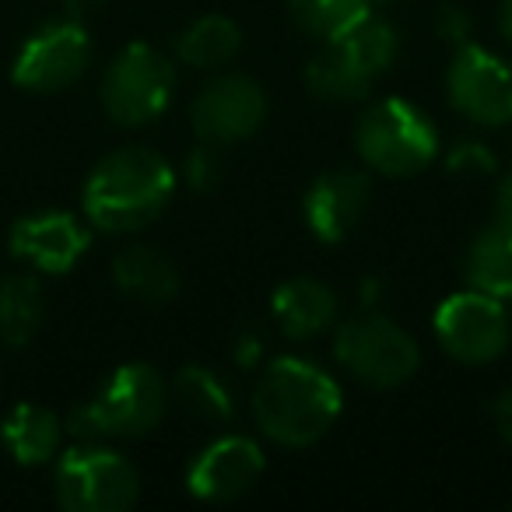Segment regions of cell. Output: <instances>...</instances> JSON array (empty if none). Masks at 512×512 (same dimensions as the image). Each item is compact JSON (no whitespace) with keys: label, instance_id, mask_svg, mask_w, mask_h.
<instances>
[{"label":"cell","instance_id":"1","mask_svg":"<svg viewBox=\"0 0 512 512\" xmlns=\"http://www.w3.org/2000/svg\"><path fill=\"white\" fill-rule=\"evenodd\" d=\"M253 418L278 446H313L341 418V386L306 358H281L256 383Z\"/></svg>","mask_w":512,"mask_h":512},{"label":"cell","instance_id":"2","mask_svg":"<svg viewBox=\"0 0 512 512\" xmlns=\"http://www.w3.org/2000/svg\"><path fill=\"white\" fill-rule=\"evenodd\" d=\"M176 172L151 148H120L92 169L85 183V214L102 232H137L165 211Z\"/></svg>","mask_w":512,"mask_h":512},{"label":"cell","instance_id":"3","mask_svg":"<svg viewBox=\"0 0 512 512\" xmlns=\"http://www.w3.org/2000/svg\"><path fill=\"white\" fill-rule=\"evenodd\" d=\"M165 404H169V390L151 365H120L88 404L74 407L67 418V432L81 442L134 439L162 421Z\"/></svg>","mask_w":512,"mask_h":512},{"label":"cell","instance_id":"4","mask_svg":"<svg viewBox=\"0 0 512 512\" xmlns=\"http://www.w3.org/2000/svg\"><path fill=\"white\" fill-rule=\"evenodd\" d=\"M400 39L390 22L365 15L344 36L330 39L320 57L309 60L306 88L323 102H358L369 95L376 78L397 60Z\"/></svg>","mask_w":512,"mask_h":512},{"label":"cell","instance_id":"5","mask_svg":"<svg viewBox=\"0 0 512 512\" xmlns=\"http://www.w3.org/2000/svg\"><path fill=\"white\" fill-rule=\"evenodd\" d=\"M355 148L372 172L414 176L425 165H432L435 151H439V134L414 102L379 99L358 120Z\"/></svg>","mask_w":512,"mask_h":512},{"label":"cell","instance_id":"6","mask_svg":"<svg viewBox=\"0 0 512 512\" xmlns=\"http://www.w3.org/2000/svg\"><path fill=\"white\" fill-rule=\"evenodd\" d=\"M334 355L358 383L379 386V390L407 383L421 365V351L414 337L379 313L351 316L337 330Z\"/></svg>","mask_w":512,"mask_h":512},{"label":"cell","instance_id":"7","mask_svg":"<svg viewBox=\"0 0 512 512\" xmlns=\"http://www.w3.org/2000/svg\"><path fill=\"white\" fill-rule=\"evenodd\" d=\"M141 477L127 456L102 446H78L57 463V502L67 512H123L137 502Z\"/></svg>","mask_w":512,"mask_h":512},{"label":"cell","instance_id":"8","mask_svg":"<svg viewBox=\"0 0 512 512\" xmlns=\"http://www.w3.org/2000/svg\"><path fill=\"white\" fill-rule=\"evenodd\" d=\"M176 92V67L155 46L134 43L109 64L102 78V106L123 127L151 123L169 109Z\"/></svg>","mask_w":512,"mask_h":512},{"label":"cell","instance_id":"9","mask_svg":"<svg viewBox=\"0 0 512 512\" xmlns=\"http://www.w3.org/2000/svg\"><path fill=\"white\" fill-rule=\"evenodd\" d=\"M509 316L502 299L484 292L449 295L435 313V337L442 351L463 365H488L509 348Z\"/></svg>","mask_w":512,"mask_h":512},{"label":"cell","instance_id":"10","mask_svg":"<svg viewBox=\"0 0 512 512\" xmlns=\"http://www.w3.org/2000/svg\"><path fill=\"white\" fill-rule=\"evenodd\" d=\"M446 92L456 113L481 127H505L512 120V71L477 43L456 46Z\"/></svg>","mask_w":512,"mask_h":512},{"label":"cell","instance_id":"11","mask_svg":"<svg viewBox=\"0 0 512 512\" xmlns=\"http://www.w3.org/2000/svg\"><path fill=\"white\" fill-rule=\"evenodd\" d=\"M92 64V39L78 18L50 22L18 50L15 85L29 92H60L74 85Z\"/></svg>","mask_w":512,"mask_h":512},{"label":"cell","instance_id":"12","mask_svg":"<svg viewBox=\"0 0 512 512\" xmlns=\"http://www.w3.org/2000/svg\"><path fill=\"white\" fill-rule=\"evenodd\" d=\"M264 113H267L264 88L256 85L253 78H246V74L214 78L211 85L200 88V95L190 106L193 134L200 141L221 144V148L256 134V127L264 123Z\"/></svg>","mask_w":512,"mask_h":512},{"label":"cell","instance_id":"13","mask_svg":"<svg viewBox=\"0 0 512 512\" xmlns=\"http://www.w3.org/2000/svg\"><path fill=\"white\" fill-rule=\"evenodd\" d=\"M264 474V453L253 439L242 435H221L207 449H200L190 463V491L204 502H232L253 491Z\"/></svg>","mask_w":512,"mask_h":512},{"label":"cell","instance_id":"14","mask_svg":"<svg viewBox=\"0 0 512 512\" xmlns=\"http://www.w3.org/2000/svg\"><path fill=\"white\" fill-rule=\"evenodd\" d=\"M92 235L74 214L39 211L15 221L11 228V253L29 260L32 267L46 274H67L81 260Z\"/></svg>","mask_w":512,"mask_h":512},{"label":"cell","instance_id":"15","mask_svg":"<svg viewBox=\"0 0 512 512\" xmlns=\"http://www.w3.org/2000/svg\"><path fill=\"white\" fill-rule=\"evenodd\" d=\"M372 179L358 169L323 172L306 193V225L320 242H341L365 218Z\"/></svg>","mask_w":512,"mask_h":512},{"label":"cell","instance_id":"16","mask_svg":"<svg viewBox=\"0 0 512 512\" xmlns=\"http://www.w3.org/2000/svg\"><path fill=\"white\" fill-rule=\"evenodd\" d=\"M274 320H278L281 334L292 341H309V337L323 334L337 316V299L323 281L316 278H295L274 292Z\"/></svg>","mask_w":512,"mask_h":512},{"label":"cell","instance_id":"17","mask_svg":"<svg viewBox=\"0 0 512 512\" xmlns=\"http://www.w3.org/2000/svg\"><path fill=\"white\" fill-rule=\"evenodd\" d=\"M113 281L123 295L148 306H162L179 295V271L162 249L130 246L113 260Z\"/></svg>","mask_w":512,"mask_h":512},{"label":"cell","instance_id":"18","mask_svg":"<svg viewBox=\"0 0 512 512\" xmlns=\"http://www.w3.org/2000/svg\"><path fill=\"white\" fill-rule=\"evenodd\" d=\"M463 274L474 292L495 295V299H512V225L498 221L488 225L467 249Z\"/></svg>","mask_w":512,"mask_h":512},{"label":"cell","instance_id":"19","mask_svg":"<svg viewBox=\"0 0 512 512\" xmlns=\"http://www.w3.org/2000/svg\"><path fill=\"white\" fill-rule=\"evenodd\" d=\"M0 439L8 446V453L25 467H39V463L53 460L60 446V418L39 404H18L8 414Z\"/></svg>","mask_w":512,"mask_h":512},{"label":"cell","instance_id":"20","mask_svg":"<svg viewBox=\"0 0 512 512\" xmlns=\"http://www.w3.org/2000/svg\"><path fill=\"white\" fill-rule=\"evenodd\" d=\"M242 32L232 18L207 15L197 18L183 36L176 39V53L183 64L197 67V71H214V67H225L228 60L239 53Z\"/></svg>","mask_w":512,"mask_h":512},{"label":"cell","instance_id":"21","mask_svg":"<svg viewBox=\"0 0 512 512\" xmlns=\"http://www.w3.org/2000/svg\"><path fill=\"white\" fill-rule=\"evenodd\" d=\"M43 285L29 274H18L0 285V337L11 348H25L43 323Z\"/></svg>","mask_w":512,"mask_h":512},{"label":"cell","instance_id":"22","mask_svg":"<svg viewBox=\"0 0 512 512\" xmlns=\"http://www.w3.org/2000/svg\"><path fill=\"white\" fill-rule=\"evenodd\" d=\"M172 397L200 421H228L235 414V397L228 383L214 369H200V365H190L172 379Z\"/></svg>","mask_w":512,"mask_h":512},{"label":"cell","instance_id":"23","mask_svg":"<svg viewBox=\"0 0 512 512\" xmlns=\"http://www.w3.org/2000/svg\"><path fill=\"white\" fill-rule=\"evenodd\" d=\"M288 11L302 32L330 43L369 15V0H288Z\"/></svg>","mask_w":512,"mask_h":512},{"label":"cell","instance_id":"24","mask_svg":"<svg viewBox=\"0 0 512 512\" xmlns=\"http://www.w3.org/2000/svg\"><path fill=\"white\" fill-rule=\"evenodd\" d=\"M225 176V155H221V144L200 141L197 148L186 155V183L193 190H214Z\"/></svg>","mask_w":512,"mask_h":512},{"label":"cell","instance_id":"25","mask_svg":"<svg viewBox=\"0 0 512 512\" xmlns=\"http://www.w3.org/2000/svg\"><path fill=\"white\" fill-rule=\"evenodd\" d=\"M449 172L456 176H491L495 172V158L484 144L477 141H463L449 151Z\"/></svg>","mask_w":512,"mask_h":512},{"label":"cell","instance_id":"26","mask_svg":"<svg viewBox=\"0 0 512 512\" xmlns=\"http://www.w3.org/2000/svg\"><path fill=\"white\" fill-rule=\"evenodd\" d=\"M470 29H474L470 15L460 8V4H453V0H446V4L435 11V32H439L446 43H453V46L470 43Z\"/></svg>","mask_w":512,"mask_h":512},{"label":"cell","instance_id":"27","mask_svg":"<svg viewBox=\"0 0 512 512\" xmlns=\"http://www.w3.org/2000/svg\"><path fill=\"white\" fill-rule=\"evenodd\" d=\"M235 362L239 365H256V358L264 355V334H256V330H242L235 334Z\"/></svg>","mask_w":512,"mask_h":512},{"label":"cell","instance_id":"28","mask_svg":"<svg viewBox=\"0 0 512 512\" xmlns=\"http://www.w3.org/2000/svg\"><path fill=\"white\" fill-rule=\"evenodd\" d=\"M495 425L502 432V439L512 446V386L495 400Z\"/></svg>","mask_w":512,"mask_h":512},{"label":"cell","instance_id":"29","mask_svg":"<svg viewBox=\"0 0 512 512\" xmlns=\"http://www.w3.org/2000/svg\"><path fill=\"white\" fill-rule=\"evenodd\" d=\"M495 204H498V221H509V225H512V172L502 179V183H498Z\"/></svg>","mask_w":512,"mask_h":512},{"label":"cell","instance_id":"30","mask_svg":"<svg viewBox=\"0 0 512 512\" xmlns=\"http://www.w3.org/2000/svg\"><path fill=\"white\" fill-rule=\"evenodd\" d=\"M64 4L71 18H85V15H92V11H99L106 0H64Z\"/></svg>","mask_w":512,"mask_h":512},{"label":"cell","instance_id":"31","mask_svg":"<svg viewBox=\"0 0 512 512\" xmlns=\"http://www.w3.org/2000/svg\"><path fill=\"white\" fill-rule=\"evenodd\" d=\"M498 32L512 43V0H502V8H498Z\"/></svg>","mask_w":512,"mask_h":512}]
</instances>
